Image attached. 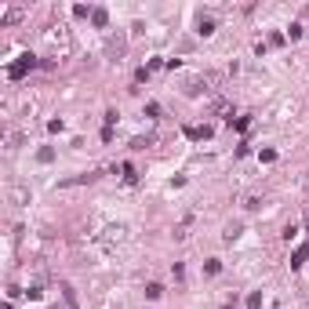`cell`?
I'll return each mask as SVG.
<instances>
[{"label": "cell", "instance_id": "d6986e66", "mask_svg": "<svg viewBox=\"0 0 309 309\" xmlns=\"http://www.w3.org/2000/svg\"><path fill=\"white\" fill-rule=\"evenodd\" d=\"M305 225H309V218H305Z\"/></svg>", "mask_w": 309, "mask_h": 309}, {"label": "cell", "instance_id": "ac0fdd59", "mask_svg": "<svg viewBox=\"0 0 309 309\" xmlns=\"http://www.w3.org/2000/svg\"><path fill=\"white\" fill-rule=\"evenodd\" d=\"M120 171H124V178H128V182H135V178H138V175H135V168H131V164H124V168H120Z\"/></svg>", "mask_w": 309, "mask_h": 309}, {"label": "cell", "instance_id": "3957f363", "mask_svg": "<svg viewBox=\"0 0 309 309\" xmlns=\"http://www.w3.org/2000/svg\"><path fill=\"white\" fill-rule=\"evenodd\" d=\"M106 55H109V58H113V62H117V58H120V55H124V40H120V36H113V40H109V44H106Z\"/></svg>", "mask_w": 309, "mask_h": 309}, {"label": "cell", "instance_id": "9a60e30c", "mask_svg": "<svg viewBox=\"0 0 309 309\" xmlns=\"http://www.w3.org/2000/svg\"><path fill=\"white\" fill-rule=\"evenodd\" d=\"M302 33H305V26H302V22H295V26L287 29V36H291V40H298V36H302Z\"/></svg>", "mask_w": 309, "mask_h": 309}, {"label": "cell", "instance_id": "8fae6325", "mask_svg": "<svg viewBox=\"0 0 309 309\" xmlns=\"http://www.w3.org/2000/svg\"><path fill=\"white\" fill-rule=\"evenodd\" d=\"M36 160H40V164H51V160H55V149H51V146H44L40 153H36Z\"/></svg>", "mask_w": 309, "mask_h": 309}, {"label": "cell", "instance_id": "52a82bcc", "mask_svg": "<svg viewBox=\"0 0 309 309\" xmlns=\"http://www.w3.org/2000/svg\"><path fill=\"white\" fill-rule=\"evenodd\" d=\"M197 33H200V36H211V33H215V18H200V22H197Z\"/></svg>", "mask_w": 309, "mask_h": 309}, {"label": "cell", "instance_id": "5b68a950", "mask_svg": "<svg viewBox=\"0 0 309 309\" xmlns=\"http://www.w3.org/2000/svg\"><path fill=\"white\" fill-rule=\"evenodd\" d=\"M91 22H95L98 29H106V26H109V11H106V8H95V11H91Z\"/></svg>", "mask_w": 309, "mask_h": 309}, {"label": "cell", "instance_id": "6da1fadb", "mask_svg": "<svg viewBox=\"0 0 309 309\" xmlns=\"http://www.w3.org/2000/svg\"><path fill=\"white\" fill-rule=\"evenodd\" d=\"M36 66H44L36 55H22L18 62H11V66H8V76H11V80H22V76H26L29 69H36Z\"/></svg>", "mask_w": 309, "mask_h": 309}, {"label": "cell", "instance_id": "9c48e42d", "mask_svg": "<svg viewBox=\"0 0 309 309\" xmlns=\"http://www.w3.org/2000/svg\"><path fill=\"white\" fill-rule=\"evenodd\" d=\"M160 295H164V287H160V284H146V298H149V302H157Z\"/></svg>", "mask_w": 309, "mask_h": 309}, {"label": "cell", "instance_id": "8992f818", "mask_svg": "<svg viewBox=\"0 0 309 309\" xmlns=\"http://www.w3.org/2000/svg\"><path fill=\"white\" fill-rule=\"evenodd\" d=\"M240 229H244L240 222H233V225H225V233H222V237H225V244H233V240L240 237Z\"/></svg>", "mask_w": 309, "mask_h": 309}, {"label": "cell", "instance_id": "e0dca14e", "mask_svg": "<svg viewBox=\"0 0 309 309\" xmlns=\"http://www.w3.org/2000/svg\"><path fill=\"white\" fill-rule=\"evenodd\" d=\"M18 18H22V8H11V11L4 15V22H18Z\"/></svg>", "mask_w": 309, "mask_h": 309}, {"label": "cell", "instance_id": "ba28073f", "mask_svg": "<svg viewBox=\"0 0 309 309\" xmlns=\"http://www.w3.org/2000/svg\"><path fill=\"white\" fill-rule=\"evenodd\" d=\"M204 273H208V277H218V273H222V262H218V258H208V262H204Z\"/></svg>", "mask_w": 309, "mask_h": 309}, {"label": "cell", "instance_id": "7c38bea8", "mask_svg": "<svg viewBox=\"0 0 309 309\" xmlns=\"http://www.w3.org/2000/svg\"><path fill=\"white\" fill-rule=\"evenodd\" d=\"M182 91H186L189 98H197V95H200V80H186V88H182Z\"/></svg>", "mask_w": 309, "mask_h": 309}, {"label": "cell", "instance_id": "30bf717a", "mask_svg": "<svg viewBox=\"0 0 309 309\" xmlns=\"http://www.w3.org/2000/svg\"><path fill=\"white\" fill-rule=\"evenodd\" d=\"M229 124H233L237 131H248L251 128V117H229Z\"/></svg>", "mask_w": 309, "mask_h": 309}, {"label": "cell", "instance_id": "4fadbf2b", "mask_svg": "<svg viewBox=\"0 0 309 309\" xmlns=\"http://www.w3.org/2000/svg\"><path fill=\"white\" fill-rule=\"evenodd\" d=\"M248 309H262V291H251L248 295Z\"/></svg>", "mask_w": 309, "mask_h": 309}, {"label": "cell", "instance_id": "277c9868", "mask_svg": "<svg viewBox=\"0 0 309 309\" xmlns=\"http://www.w3.org/2000/svg\"><path fill=\"white\" fill-rule=\"evenodd\" d=\"M186 135H189L193 142H200V138H211V128H208V124H197V128H186Z\"/></svg>", "mask_w": 309, "mask_h": 309}, {"label": "cell", "instance_id": "2e32d148", "mask_svg": "<svg viewBox=\"0 0 309 309\" xmlns=\"http://www.w3.org/2000/svg\"><path fill=\"white\" fill-rule=\"evenodd\" d=\"M91 11H95V8H84V4H76V8H73V15H76V18H88Z\"/></svg>", "mask_w": 309, "mask_h": 309}, {"label": "cell", "instance_id": "5bb4252c", "mask_svg": "<svg viewBox=\"0 0 309 309\" xmlns=\"http://www.w3.org/2000/svg\"><path fill=\"white\" fill-rule=\"evenodd\" d=\"M258 160H262V164H273V160H277V149H262Z\"/></svg>", "mask_w": 309, "mask_h": 309}, {"label": "cell", "instance_id": "7a4b0ae2", "mask_svg": "<svg viewBox=\"0 0 309 309\" xmlns=\"http://www.w3.org/2000/svg\"><path fill=\"white\" fill-rule=\"evenodd\" d=\"M305 258H309V240H302V244L295 248V255H291V269H302Z\"/></svg>", "mask_w": 309, "mask_h": 309}]
</instances>
